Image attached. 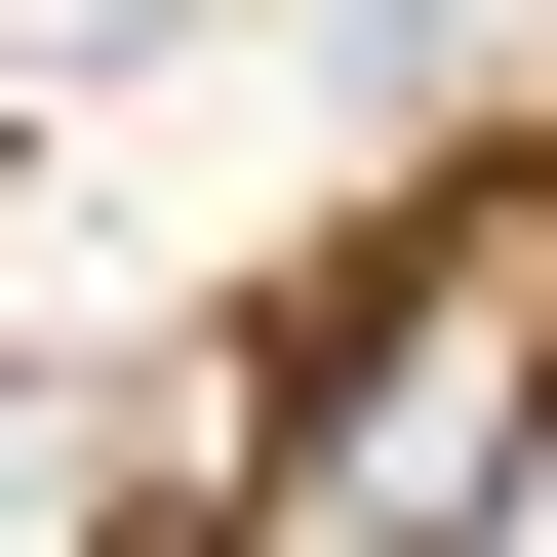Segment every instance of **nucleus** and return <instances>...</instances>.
<instances>
[{
  "mask_svg": "<svg viewBox=\"0 0 557 557\" xmlns=\"http://www.w3.org/2000/svg\"><path fill=\"white\" fill-rule=\"evenodd\" d=\"M518 438H557V199H478L398 319H319V518H518Z\"/></svg>",
  "mask_w": 557,
  "mask_h": 557,
  "instance_id": "nucleus-1",
  "label": "nucleus"
},
{
  "mask_svg": "<svg viewBox=\"0 0 557 557\" xmlns=\"http://www.w3.org/2000/svg\"><path fill=\"white\" fill-rule=\"evenodd\" d=\"M0 557H120V398L81 359H0Z\"/></svg>",
  "mask_w": 557,
  "mask_h": 557,
  "instance_id": "nucleus-2",
  "label": "nucleus"
}]
</instances>
